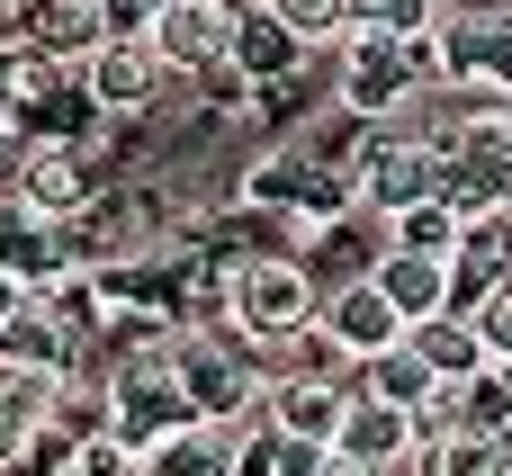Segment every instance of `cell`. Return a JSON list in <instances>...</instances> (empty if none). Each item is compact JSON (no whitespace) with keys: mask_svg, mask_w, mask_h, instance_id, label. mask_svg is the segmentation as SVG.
<instances>
[{"mask_svg":"<svg viewBox=\"0 0 512 476\" xmlns=\"http://www.w3.org/2000/svg\"><path fill=\"white\" fill-rule=\"evenodd\" d=\"M144 476H243V432H225V423H180L162 450H144L135 459Z\"/></svg>","mask_w":512,"mask_h":476,"instance_id":"4fadbf2b","label":"cell"},{"mask_svg":"<svg viewBox=\"0 0 512 476\" xmlns=\"http://www.w3.org/2000/svg\"><path fill=\"white\" fill-rule=\"evenodd\" d=\"M351 387L333 378H270L261 387V432H288V441H324L333 450V423H342Z\"/></svg>","mask_w":512,"mask_h":476,"instance_id":"8fae6325","label":"cell"},{"mask_svg":"<svg viewBox=\"0 0 512 476\" xmlns=\"http://www.w3.org/2000/svg\"><path fill=\"white\" fill-rule=\"evenodd\" d=\"M27 459H36V432L0 414V476H27Z\"/></svg>","mask_w":512,"mask_h":476,"instance_id":"44dd1931","label":"cell"},{"mask_svg":"<svg viewBox=\"0 0 512 476\" xmlns=\"http://www.w3.org/2000/svg\"><path fill=\"white\" fill-rule=\"evenodd\" d=\"M315 333L360 369V360H369V351H387L405 324H396V306H387L369 279H351V288H324V297H315Z\"/></svg>","mask_w":512,"mask_h":476,"instance_id":"30bf717a","label":"cell"},{"mask_svg":"<svg viewBox=\"0 0 512 476\" xmlns=\"http://www.w3.org/2000/svg\"><path fill=\"white\" fill-rule=\"evenodd\" d=\"M333 450L387 476V468H405V459H414V423H405V414H387V405H369V396H351V405H342V423H333Z\"/></svg>","mask_w":512,"mask_h":476,"instance_id":"7c38bea8","label":"cell"},{"mask_svg":"<svg viewBox=\"0 0 512 476\" xmlns=\"http://www.w3.org/2000/svg\"><path fill=\"white\" fill-rule=\"evenodd\" d=\"M162 360H171V387L189 396L198 423L243 432V450L261 441V369H252V342L234 324H171Z\"/></svg>","mask_w":512,"mask_h":476,"instance_id":"6da1fadb","label":"cell"},{"mask_svg":"<svg viewBox=\"0 0 512 476\" xmlns=\"http://www.w3.org/2000/svg\"><path fill=\"white\" fill-rule=\"evenodd\" d=\"M468 324H477V342H486V360H512V279L495 288V297H486V306H477V315H468Z\"/></svg>","mask_w":512,"mask_h":476,"instance_id":"ffe728a7","label":"cell"},{"mask_svg":"<svg viewBox=\"0 0 512 476\" xmlns=\"http://www.w3.org/2000/svg\"><path fill=\"white\" fill-rule=\"evenodd\" d=\"M405 351L423 360V378H432V387H459V378H477V369H486V342H477V324H468V315H423V324H405Z\"/></svg>","mask_w":512,"mask_h":476,"instance_id":"9a60e30c","label":"cell"},{"mask_svg":"<svg viewBox=\"0 0 512 476\" xmlns=\"http://www.w3.org/2000/svg\"><path fill=\"white\" fill-rule=\"evenodd\" d=\"M315 476H378V468H360V459H342V450H324V459H315Z\"/></svg>","mask_w":512,"mask_h":476,"instance_id":"7402d4cb","label":"cell"},{"mask_svg":"<svg viewBox=\"0 0 512 476\" xmlns=\"http://www.w3.org/2000/svg\"><path fill=\"white\" fill-rule=\"evenodd\" d=\"M405 468L414 476H504V459H495L486 432H432V441H414Z\"/></svg>","mask_w":512,"mask_h":476,"instance_id":"e0dca14e","label":"cell"},{"mask_svg":"<svg viewBox=\"0 0 512 476\" xmlns=\"http://www.w3.org/2000/svg\"><path fill=\"white\" fill-rule=\"evenodd\" d=\"M351 396H369V405H387V414H405L414 423V405L432 396V378H423V360L405 351V333L387 342V351H369L360 369H351Z\"/></svg>","mask_w":512,"mask_h":476,"instance_id":"2e32d148","label":"cell"},{"mask_svg":"<svg viewBox=\"0 0 512 476\" xmlns=\"http://www.w3.org/2000/svg\"><path fill=\"white\" fill-rule=\"evenodd\" d=\"M423 198H441V153L396 144V135L369 126V153H360V171H351V207L396 216V207H423Z\"/></svg>","mask_w":512,"mask_h":476,"instance_id":"8992f818","label":"cell"},{"mask_svg":"<svg viewBox=\"0 0 512 476\" xmlns=\"http://www.w3.org/2000/svg\"><path fill=\"white\" fill-rule=\"evenodd\" d=\"M225 63H234V72H243V90H261V99H279V90H297V81H306V45H297L270 9H243V18H234Z\"/></svg>","mask_w":512,"mask_h":476,"instance_id":"9c48e42d","label":"cell"},{"mask_svg":"<svg viewBox=\"0 0 512 476\" xmlns=\"http://www.w3.org/2000/svg\"><path fill=\"white\" fill-rule=\"evenodd\" d=\"M369 288L396 306V324H423V315H450V270L423 261V252H378Z\"/></svg>","mask_w":512,"mask_h":476,"instance_id":"5bb4252c","label":"cell"},{"mask_svg":"<svg viewBox=\"0 0 512 476\" xmlns=\"http://www.w3.org/2000/svg\"><path fill=\"white\" fill-rule=\"evenodd\" d=\"M261 9H270V18H279V27L306 45V54H315V45H342V36H351V0H261Z\"/></svg>","mask_w":512,"mask_h":476,"instance_id":"d6986e66","label":"cell"},{"mask_svg":"<svg viewBox=\"0 0 512 476\" xmlns=\"http://www.w3.org/2000/svg\"><path fill=\"white\" fill-rule=\"evenodd\" d=\"M243 9H261V0H225V18H243Z\"/></svg>","mask_w":512,"mask_h":476,"instance_id":"603a6c76","label":"cell"},{"mask_svg":"<svg viewBox=\"0 0 512 476\" xmlns=\"http://www.w3.org/2000/svg\"><path fill=\"white\" fill-rule=\"evenodd\" d=\"M387 252H423V261H450V252H459V216H450L441 198H423V207H396V216H387Z\"/></svg>","mask_w":512,"mask_h":476,"instance_id":"ac0fdd59","label":"cell"},{"mask_svg":"<svg viewBox=\"0 0 512 476\" xmlns=\"http://www.w3.org/2000/svg\"><path fill=\"white\" fill-rule=\"evenodd\" d=\"M216 297H225V324L243 342H288L315 324V288L288 252L270 243H216Z\"/></svg>","mask_w":512,"mask_h":476,"instance_id":"7a4b0ae2","label":"cell"},{"mask_svg":"<svg viewBox=\"0 0 512 476\" xmlns=\"http://www.w3.org/2000/svg\"><path fill=\"white\" fill-rule=\"evenodd\" d=\"M441 207L459 225H477L486 207H512V117H504V99H486L477 117H459V135L441 144Z\"/></svg>","mask_w":512,"mask_h":476,"instance_id":"3957f363","label":"cell"},{"mask_svg":"<svg viewBox=\"0 0 512 476\" xmlns=\"http://www.w3.org/2000/svg\"><path fill=\"white\" fill-rule=\"evenodd\" d=\"M72 81H81V99H90V117H153L162 99H171V72H162V54L144 45V36H126V27H108L81 63H72Z\"/></svg>","mask_w":512,"mask_h":476,"instance_id":"277c9868","label":"cell"},{"mask_svg":"<svg viewBox=\"0 0 512 476\" xmlns=\"http://www.w3.org/2000/svg\"><path fill=\"white\" fill-rule=\"evenodd\" d=\"M378 252H387V216H369V207H333V216H315L297 243H288V261L306 270V288L324 297V288H351V279H369L378 270Z\"/></svg>","mask_w":512,"mask_h":476,"instance_id":"5b68a950","label":"cell"},{"mask_svg":"<svg viewBox=\"0 0 512 476\" xmlns=\"http://www.w3.org/2000/svg\"><path fill=\"white\" fill-rule=\"evenodd\" d=\"M225 36H234L225 0H162V9L144 18V45L162 54L171 90H189V81H198L207 63H225Z\"/></svg>","mask_w":512,"mask_h":476,"instance_id":"52a82bcc","label":"cell"},{"mask_svg":"<svg viewBox=\"0 0 512 476\" xmlns=\"http://www.w3.org/2000/svg\"><path fill=\"white\" fill-rule=\"evenodd\" d=\"M0 279L18 288V297H63L72 288V270H63V243H54V216H36L27 198H9L0 189Z\"/></svg>","mask_w":512,"mask_h":476,"instance_id":"ba28073f","label":"cell"}]
</instances>
